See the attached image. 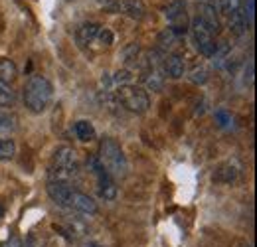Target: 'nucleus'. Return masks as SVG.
Wrapping results in <instances>:
<instances>
[{"instance_id":"obj_8","label":"nucleus","mask_w":257,"mask_h":247,"mask_svg":"<svg viewBox=\"0 0 257 247\" xmlns=\"http://www.w3.org/2000/svg\"><path fill=\"white\" fill-rule=\"evenodd\" d=\"M89 168L97 176V184H99V194L103 200H115L117 196V186L113 182V176L101 166V162L97 158H89Z\"/></svg>"},{"instance_id":"obj_13","label":"nucleus","mask_w":257,"mask_h":247,"mask_svg":"<svg viewBox=\"0 0 257 247\" xmlns=\"http://www.w3.org/2000/svg\"><path fill=\"white\" fill-rule=\"evenodd\" d=\"M186 71V63L182 60V56L178 54H168L162 62V73L168 75L170 79H180Z\"/></svg>"},{"instance_id":"obj_5","label":"nucleus","mask_w":257,"mask_h":247,"mask_svg":"<svg viewBox=\"0 0 257 247\" xmlns=\"http://www.w3.org/2000/svg\"><path fill=\"white\" fill-rule=\"evenodd\" d=\"M117 97H119V103H121L127 111L137 113V115L147 113L149 107H151L149 93L145 91L143 87H139V85H133V83L121 85L119 91H117Z\"/></svg>"},{"instance_id":"obj_22","label":"nucleus","mask_w":257,"mask_h":247,"mask_svg":"<svg viewBox=\"0 0 257 247\" xmlns=\"http://www.w3.org/2000/svg\"><path fill=\"white\" fill-rule=\"evenodd\" d=\"M216 117L220 119V125H224V127H225V125L231 123V117H229L225 111H218V113H216Z\"/></svg>"},{"instance_id":"obj_14","label":"nucleus","mask_w":257,"mask_h":247,"mask_svg":"<svg viewBox=\"0 0 257 247\" xmlns=\"http://www.w3.org/2000/svg\"><path fill=\"white\" fill-rule=\"evenodd\" d=\"M73 133L83 143H89V141H93L97 137V131L95 127H93V123L91 121H85V119H81V121H77V123L73 125Z\"/></svg>"},{"instance_id":"obj_21","label":"nucleus","mask_w":257,"mask_h":247,"mask_svg":"<svg viewBox=\"0 0 257 247\" xmlns=\"http://www.w3.org/2000/svg\"><path fill=\"white\" fill-rule=\"evenodd\" d=\"M245 18H247V24L251 26L253 24V16H255V0H245V8H241Z\"/></svg>"},{"instance_id":"obj_11","label":"nucleus","mask_w":257,"mask_h":247,"mask_svg":"<svg viewBox=\"0 0 257 247\" xmlns=\"http://www.w3.org/2000/svg\"><path fill=\"white\" fill-rule=\"evenodd\" d=\"M143 81H145V85L149 89L161 91L162 85H164V73H162V69L159 67V63L153 62V60L147 62V69L143 73Z\"/></svg>"},{"instance_id":"obj_20","label":"nucleus","mask_w":257,"mask_h":247,"mask_svg":"<svg viewBox=\"0 0 257 247\" xmlns=\"http://www.w3.org/2000/svg\"><path fill=\"white\" fill-rule=\"evenodd\" d=\"M239 8H241V0H220V10L227 16H231Z\"/></svg>"},{"instance_id":"obj_25","label":"nucleus","mask_w":257,"mask_h":247,"mask_svg":"<svg viewBox=\"0 0 257 247\" xmlns=\"http://www.w3.org/2000/svg\"><path fill=\"white\" fill-rule=\"evenodd\" d=\"M97 2H101V4H109L111 0H97Z\"/></svg>"},{"instance_id":"obj_24","label":"nucleus","mask_w":257,"mask_h":247,"mask_svg":"<svg viewBox=\"0 0 257 247\" xmlns=\"http://www.w3.org/2000/svg\"><path fill=\"white\" fill-rule=\"evenodd\" d=\"M2 217H4V206L0 204V219H2Z\"/></svg>"},{"instance_id":"obj_18","label":"nucleus","mask_w":257,"mask_h":247,"mask_svg":"<svg viewBox=\"0 0 257 247\" xmlns=\"http://www.w3.org/2000/svg\"><path fill=\"white\" fill-rule=\"evenodd\" d=\"M16 153V145L12 139H0V162L10 160Z\"/></svg>"},{"instance_id":"obj_15","label":"nucleus","mask_w":257,"mask_h":247,"mask_svg":"<svg viewBox=\"0 0 257 247\" xmlns=\"http://www.w3.org/2000/svg\"><path fill=\"white\" fill-rule=\"evenodd\" d=\"M247 18H245V14H243V10L239 8V10H235L231 16H229V30L233 32L235 36H241L243 32L247 30Z\"/></svg>"},{"instance_id":"obj_4","label":"nucleus","mask_w":257,"mask_h":247,"mask_svg":"<svg viewBox=\"0 0 257 247\" xmlns=\"http://www.w3.org/2000/svg\"><path fill=\"white\" fill-rule=\"evenodd\" d=\"M79 162H77V153L71 147H60L54 151L52 162H50V182H69L77 174Z\"/></svg>"},{"instance_id":"obj_12","label":"nucleus","mask_w":257,"mask_h":247,"mask_svg":"<svg viewBox=\"0 0 257 247\" xmlns=\"http://www.w3.org/2000/svg\"><path fill=\"white\" fill-rule=\"evenodd\" d=\"M99 30H101V24H95V22H85L81 24L77 32H75V40L81 48H91L93 44H97V36H99Z\"/></svg>"},{"instance_id":"obj_19","label":"nucleus","mask_w":257,"mask_h":247,"mask_svg":"<svg viewBox=\"0 0 257 247\" xmlns=\"http://www.w3.org/2000/svg\"><path fill=\"white\" fill-rule=\"evenodd\" d=\"M190 81L196 83V85H204V83L208 81V69L202 67V65H200V67L196 65L192 71H190Z\"/></svg>"},{"instance_id":"obj_23","label":"nucleus","mask_w":257,"mask_h":247,"mask_svg":"<svg viewBox=\"0 0 257 247\" xmlns=\"http://www.w3.org/2000/svg\"><path fill=\"white\" fill-rule=\"evenodd\" d=\"M6 247H20V243H18L16 239H12V241H10V243H8Z\"/></svg>"},{"instance_id":"obj_17","label":"nucleus","mask_w":257,"mask_h":247,"mask_svg":"<svg viewBox=\"0 0 257 247\" xmlns=\"http://www.w3.org/2000/svg\"><path fill=\"white\" fill-rule=\"evenodd\" d=\"M14 105V91L8 83L0 81V107L6 109V107H12Z\"/></svg>"},{"instance_id":"obj_7","label":"nucleus","mask_w":257,"mask_h":247,"mask_svg":"<svg viewBox=\"0 0 257 247\" xmlns=\"http://www.w3.org/2000/svg\"><path fill=\"white\" fill-rule=\"evenodd\" d=\"M105 6H107L109 12L128 16L133 20H143L147 16V6H145L143 0H111Z\"/></svg>"},{"instance_id":"obj_9","label":"nucleus","mask_w":257,"mask_h":247,"mask_svg":"<svg viewBox=\"0 0 257 247\" xmlns=\"http://www.w3.org/2000/svg\"><path fill=\"white\" fill-rule=\"evenodd\" d=\"M166 20H168V24H170V30L172 32H184L186 30V22H188V18H186V4L182 2V0H174V2H170L168 6H166Z\"/></svg>"},{"instance_id":"obj_3","label":"nucleus","mask_w":257,"mask_h":247,"mask_svg":"<svg viewBox=\"0 0 257 247\" xmlns=\"http://www.w3.org/2000/svg\"><path fill=\"white\" fill-rule=\"evenodd\" d=\"M54 97V87L44 75H32L24 87V105L30 113H44Z\"/></svg>"},{"instance_id":"obj_6","label":"nucleus","mask_w":257,"mask_h":247,"mask_svg":"<svg viewBox=\"0 0 257 247\" xmlns=\"http://www.w3.org/2000/svg\"><path fill=\"white\" fill-rule=\"evenodd\" d=\"M190 34H192V42H194V46H196V50H198L204 58H214V54H216V40H214V34L202 24V20H200L198 16L190 22Z\"/></svg>"},{"instance_id":"obj_2","label":"nucleus","mask_w":257,"mask_h":247,"mask_svg":"<svg viewBox=\"0 0 257 247\" xmlns=\"http://www.w3.org/2000/svg\"><path fill=\"white\" fill-rule=\"evenodd\" d=\"M97 160L101 166L113 176V178H125L128 174V160L121 145L113 137H105L99 145V156Z\"/></svg>"},{"instance_id":"obj_26","label":"nucleus","mask_w":257,"mask_h":247,"mask_svg":"<svg viewBox=\"0 0 257 247\" xmlns=\"http://www.w3.org/2000/svg\"><path fill=\"white\" fill-rule=\"evenodd\" d=\"M87 247H103V245H97V243H91V245H87Z\"/></svg>"},{"instance_id":"obj_16","label":"nucleus","mask_w":257,"mask_h":247,"mask_svg":"<svg viewBox=\"0 0 257 247\" xmlns=\"http://www.w3.org/2000/svg\"><path fill=\"white\" fill-rule=\"evenodd\" d=\"M14 77H16V65L6 58H0V81L10 83Z\"/></svg>"},{"instance_id":"obj_1","label":"nucleus","mask_w":257,"mask_h":247,"mask_svg":"<svg viewBox=\"0 0 257 247\" xmlns=\"http://www.w3.org/2000/svg\"><path fill=\"white\" fill-rule=\"evenodd\" d=\"M48 196L58 204V206H64V208H69V210H75L79 214H85V216H95L99 212V206L97 202L79 192V190H73L65 182H48Z\"/></svg>"},{"instance_id":"obj_10","label":"nucleus","mask_w":257,"mask_h":247,"mask_svg":"<svg viewBox=\"0 0 257 247\" xmlns=\"http://www.w3.org/2000/svg\"><path fill=\"white\" fill-rule=\"evenodd\" d=\"M198 18L202 20V24L212 32V34H218L220 32V18H218V12H216V6L214 4L200 2L198 4Z\"/></svg>"}]
</instances>
